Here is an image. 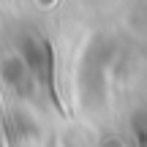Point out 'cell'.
Segmentation results:
<instances>
[{
    "mask_svg": "<svg viewBox=\"0 0 147 147\" xmlns=\"http://www.w3.org/2000/svg\"><path fill=\"white\" fill-rule=\"evenodd\" d=\"M0 147H3V142H0Z\"/></svg>",
    "mask_w": 147,
    "mask_h": 147,
    "instance_id": "obj_1",
    "label": "cell"
}]
</instances>
